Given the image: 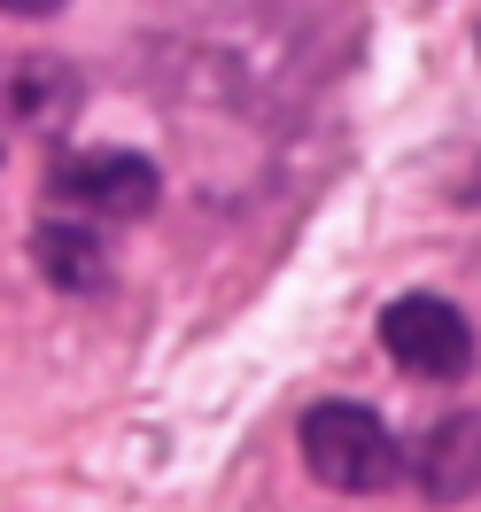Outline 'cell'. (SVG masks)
<instances>
[{"mask_svg": "<svg viewBox=\"0 0 481 512\" xmlns=\"http://www.w3.org/2000/svg\"><path fill=\"white\" fill-rule=\"evenodd\" d=\"M295 435H303V466L342 497H381L404 481V450L365 404H311Z\"/></svg>", "mask_w": 481, "mask_h": 512, "instance_id": "6da1fadb", "label": "cell"}, {"mask_svg": "<svg viewBox=\"0 0 481 512\" xmlns=\"http://www.w3.org/2000/svg\"><path fill=\"white\" fill-rule=\"evenodd\" d=\"M47 194H55V210L125 225V218H148V210H156L163 179H156V163H148V156H125V148H78V156H55Z\"/></svg>", "mask_w": 481, "mask_h": 512, "instance_id": "7a4b0ae2", "label": "cell"}, {"mask_svg": "<svg viewBox=\"0 0 481 512\" xmlns=\"http://www.w3.org/2000/svg\"><path fill=\"white\" fill-rule=\"evenodd\" d=\"M381 350L419 381H458L474 365V326L458 319V303H443V295H396L381 319Z\"/></svg>", "mask_w": 481, "mask_h": 512, "instance_id": "3957f363", "label": "cell"}, {"mask_svg": "<svg viewBox=\"0 0 481 512\" xmlns=\"http://www.w3.org/2000/svg\"><path fill=\"white\" fill-rule=\"evenodd\" d=\"M404 474L419 481L427 505H466V497H481V412L435 419V427L419 435V450H412Z\"/></svg>", "mask_w": 481, "mask_h": 512, "instance_id": "277c9868", "label": "cell"}, {"mask_svg": "<svg viewBox=\"0 0 481 512\" xmlns=\"http://www.w3.org/2000/svg\"><path fill=\"white\" fill-rule=\"evenodd\" d=\"M32 256H39V272H47V288H63V295H101V288H109V241H101V218L55 210V218L32 233Z\"/></svg>", "mask_w": 481, "mask_h": 512, "instance_id": "5b68a950", "label": "cell"}, {"mask_svg": "<svg viewBox=\"0 0 481 512\" xmlns=\"http://www.w3.org/2000/svg\"><path fill=\"white\" fill-rule=\"evenodd\" d=\"M16 109H24L32 125H63L70 109H78L70 70H63V63H24V78H16Z\"/></svg>", "mask_w": 481, "mask_h": 512, "instance_id": "8992f818", "label": "cell"}, {"mask_svg": "<svg viewBox=\"0 0 481 512\" xmlns=\"http://www.w3.org/2000/svg\"><path fill=\"white\" fill-rule=\"evenodd\" d=\"M63 0H0V16H55Z\"/></svg>", "mask_w": 481, "mask_h": 512, "instance_id": "52a82bcc", "label": "cell"}]
</instances>
